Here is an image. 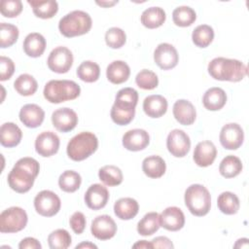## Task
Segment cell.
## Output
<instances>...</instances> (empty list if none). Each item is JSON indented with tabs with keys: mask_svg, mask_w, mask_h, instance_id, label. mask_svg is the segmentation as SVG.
Listing matches in <instances>:
<instances>
[{
	"mask_svg": "<svg viewBox=\"0 0 249 249\" xmlns=\"http://www.w3.org/2000/svg\"><path fill=\"white\" fill-rule=\"evenodd\" d=\"M40 170L39 162L29 157L19 159L8 175L10 188L19 194L28 192L38 176Z\"/></svg>",
	"mask_w": 249,
	"mask_h": 249,
	"instance_id": "obj_1",
	"label": "cell"
},
{
	"mask_svg": "<svg viewBox=\"0 0 249 249\" xmlns=\"http://www.w3.org/2000/svg\"><path fill=\"white\" fill-rule=\"evenodd\" d=\"M207 70L213 79L219 81L239 82L247 75V67L243 62L226 57L213 58Z\"/></svg>",
	"mask_w": 249,
	"mask_h": 249,
	"instance_id": "obj_2",
	"label": "cell"
},
{
	"mask_svg": "<svg viewBox=\"0 0 249 249\" xmlns=\"http://www.w3.org/2000/svg\"><path fill=\"white\" fill-rule=\"evenodd\" d=\"M44 97L51 103L76 99L81 93L80 86L70 80H51L44 88Z\"/></svg>",
	"mask_w": 249,
	"mask_h": 249,
	"instance_id": "obj_3",
	"label": "cell"
},
{
	"mask_svg": "<svg viewBox=\"0 0 249 249\" xmlns=\"http://www.w3.org/2000/svg\"><path fill=\"white\" fill-rule=\"evenodd\" d=\"M91 24L92 20L88 13L76 10L60 18L58 29L63 36L71 38L88 33L91 28Z\"/></svg>",
	"mask_w": 249,
	"mask_h": 249,
	"instance_id": "obj_4",
	"label": "cell"
},
{
	"mask_svg": "<svg viewBox=\"0 0 249 249\" xmlns=\"http://www.w3.org/2000/svg\"><path fill=\"white\" fill-rule=\"evenodd\" d=\"M98 147V139L92 132L83 131L70 139L67 144V156L75 161H81L91 156Z\"/></svg>",
	"mask_w": 249,
	"mask_h": 249,
	"instance_id": "obj_5",
	"label": "cell"
},
{
	"mask_svg": "<svg viewBox=\"0 0 249 249\" xmlns=\"http://www.w3.org/2000/svg\"><path fill=\"white\" fill-rule=\"evenodd\" d=\"M184 199L187 208L195 216H204L210 210V193L204 186L200 184H193L188 187L185 192Z\"/></svg>",
	"mask_w": 249,
	"mask_h": 249,
	"instance_id": "obj_6",
	"label": "cell"
},
{
	"mask_svg": "<svg viewBox=\"0 0 249 249\" xmlns=\"http://www.w3.org/2000/svg\"><path fill=\"white\" fill-rule=\"evenodd\" d=\"M27 214L18 206H12L0 214V231L2 233H13L23 230L27 224Z\"/></svg>",
	"mask_w": 249,
	"mask_h": 249,
	"instance_id": "obj_7",
	"label": "cell"
},
{
	"mask_svg": "<svg viewBox=\"0 0 249 249\" xmlns=\"http://www.w3.org/2000/svg\"><path fill=\"white\" fill-rule=\"evenodd\" d=\"M61 206L60 198L56 194L49 190H43L34 198V207L38 214L44 217H52L58 213Z\"/></svg>",
	"mask_w": 249,
	"mask_h": 249,
	"instance_id": "obj_8",
	"label": "cell"
},
{
	"mask_svg": "<svg viewBox=\"0 0 249 249\" xmlns=\"http://www.w3.org/2000/svg\"><path fill=\"white\" fill-rule=\"evenodd\" d=\"M47 64L53 72L58 74L67 73L73 64V54L66 47H56L49 54Z\"/></svg>",
	"mask_w": 249,
	"mask_h": 249,
	"instance_id": "obj_9",
	"label": "cell"
},
{
	"mask_svg": "<svg viewBox=\"0 0 249 249\" xmlns=\"http://www.w3.org/2000/svg\"><path fill=\"white\" fill-rule=\"evenodd\" d=\"M166 147L168 152L176 157H185L191 148V140L189 135L182 129L171 130L166 138Z\"/></svg>",
	"mask_w": 249,
	"mask_h": 249,
	"instance_id": "obj_10",
	"label": "cell"
},
{
	"mask_svg": "<svg viewBox=\"0 0 249 249\" xmlns=\"http://www.w3.org/2000/svg\"><path fill=\"white\" fill-rule=\"evenodd\" d=\"M220 143L227 150L238 149L244 140V132L242 127L235 123L225 124L220 131Z\"/></svg>",
	"mask_w": 249,
	"mask_h": 249,
	"instance_id": "obj_11",
	"label": "cell"
},
{
	"mask_svg": "<svg viewBox=\"0 0 249 249\" xmlns=\"http://www.w3.org/2000/svg\"><path fill=\"white\" fill-rule=\"evenodd\" d=\"M154 60L160 69L169 70L177 65L179 55L171 44L161 43L158 45L154 52Z\"/></svg>",
	"mask_w": 249,
	"mask_h": 249,
	"instance_id": "obj_12",
	"label": "cell"
},
{
	"mask_svg": "<svg viewBox=\"0 0 249 249\" xmlns=\"http://www.w3.org/2000/svg\"><path fill=\"white\" fill-rule=\"evenodd\" d=\"M90 231L95 238L108 240L116 234L117 225L109 215H99L91 222Z\"/></svg>",
	"mask_w": 249,
	"mask_h": 249,
	"instance_id": "obj_13",
	"label": "cell"
},
{
	"mask_svg": "<svg viewBox=\"0 0 249 249\" xmlns=\"http://www.w3.org/2000/svg\"><path fill=\"white\" fill-rule=\"evenodd\" d=\"M52 123L58 131L68 132L76 127L78 116L76 112L70 108H59L53 112Z\"/></svg>",
	"mask_w": 249,
	"mask_h": 249,
	"instance_id": "obj_14",
	"label": "cell"
},
{
	"mask_svg": "<svg viewBox=\"0 0 249 249\" xmlns=\"http://www.w3.org/2000/svg\"><path fill=\"white\" fill-rule=\"evenodd\" d=\"M59 144V138L54 132L43 131L36 137L35 150L40 156L48 158L57 153Z\"/></svg>",
	"mask_w": 249,
	"mask_h": 249,
	"instance_id": "obj_15",
	"label": "cell"
},
{
	"mask_svg": "<svg viewBox=\"0 0 249 249\" xmlns=\"http://www.w3.org/2000/svg\"><path fill=\"white\" fill-rule=\"evenodd\" d=\"M160 227L170 231H177L185 225V216L183 211L176 206L165 208L160 214Z\"/></svg>",
	"mask_w": 249,
	"mask_h": 249,
	"instance_id": "obj_16",
	"label": "cell"
},
{
	"mask_svg": "<svg viewBox=\"0 0 249 249\" xmlns=\"http://www.w3.org/2000/svg\"><path fill=\"white\" fill-rule=\"evenodd\" d=\"M84 198L89 208L92 210H99L107 204L109 199V192L103 185L93 184L89 187Z\"/></svg>",
	"mask_w": 249,
	"mask_h": 249,
	"instance_id": "obj_17",
	"label": "cell"
},
{
	"mask_svg": "<svg viewBox=\"0 0 249 249\" xmlns=\"http://www.w3.org/2000/svg\"><path fill=\"white\" fill-rule=\"evenodd\" d=\"M150 143L148 132L141 128H134L126 131L123 136V146L132 152L144 150Z\"/></svg>",
	"mask_w": 249,
	"mask_h": 249,
	"instance_id": "obj_18",
	"label": "cell"
},
{
	"mask_svg": "<svg viewBox=\"0 0 249 249\" xmlns=\"http://www.w3.org/2000/svg\"><path fill=\"white\" fill-rule=\"evenodd\" d=\"M217 156V149L213 142L204 140L198 142L195 148L193 159L196 165L200 167H206L213 163Z\"/></svg>",
	"mask_w": 249,
	"mask_h": 249,
	"instance_id": "obj_19",
	"label": "cell"
},
{
	"mask_svg": "<svg viewBox=\"0 0 249 249\" xmlns=\"http://www.w3.org/2000/svg\"><path fill=\"white\" fill-rule=\"evenodd\" d=\"M45 119L44 110L37 104H25L19 111L20 122L29 128H35L42 124Z\"/></svg>",
	"mask_w": 249,
	"mask_h": 249,
	"instance_id": "obj_20",
	"label": "cell"
},
{
	"mask_svg": "<svg viewBox=\"0 0 249 249\" xmlns=\"http://www.w3.org/2000/svg\"><path fill=\"white\" fill-rule=\"evenodd\" d=\"M173 116L175 120L183 125L193 124L196 118L195 106L186 99H179L173 105Z\"/></svg>",
	"mask_w": 249,
	"mask_h": 249,
	"instance_id": "obj_21",
	"label": "cell"
},
{
	"mask_svg": "<svg viewBox=\"0 0 249 249\" xmlns=\"http://www.w3.org/2000/svg\"><path fill=\"white\" fill-rule=\"evenodd\" d=\"M167 100L160 94L147 96L143 101V110L150 118H160L167 111Z\"/></svg>",
	"mask_w": 249,
	"mask_h": 249,
	"instance_id": "obj_22",
	"label": "cell"
},
{
	"mask_svg": "<svg viewBox=\"0 0 249 249\" xmlns=\"http://www.w3.org/2000/svg\"><path fill=\"white\" fill-rule=\"evenodd\" d=\"M227 102L226 91L218 87L208 89L202 97L203 106L209 111H218L222 109Z\"/></svg>",
	"mask_w": 249,
	"mask_h": 249,
	"instance_id": "obj_23",
	"label": "cell"
},
{
	"mask_svg": "<svg viewBox=\"0 0 249 249\" xmlns=\"http://www.w3.org/2000/svg\"><path fill=\"white\" fill-rule=\"evenodd\" d=\"M130 75V68L126 62L123 60H114L106 69V76L109 82L120 85L127 81Z\"/></svg>",
	"mask_w": 249,
	"mask_h": 249,
	"instance_id": "obj_24",
	"label": "cell"
},
{
	"mask_svg": "<svg viewBox=\"0 0 249 249\" xmlns=\"http://www.w3.org/2000/svg\"><path fill=\"white\" fill-rule=\"evenodd\" d=\"M22 137L21 129L14 123H5L0 128V142L6 148L16 147L20 143Z\"/></svg>",
	"mask_w": 249,
	"mask_h": 249,
	"instance_id": "obj_25",
	"label": "cell"
},
{
	"mask_svg": "<svg viewBox=\"0 0 249 249\" xmlns=\"http://www.w3.org/2000/svg\"><path fill=\"white\" fill-rule=\"evenodd\" d=\"M138 210V202L131 197H122L114 204V213L121 220H130L134 218Z\"/></svg>",
	"mask_w": 249,
	"mask_h": 249,
	"instance_id": "obj_26",
	"label": "cell"
},
{
	"mask_svg": "<svg viewBox=\"0 0 249 249\" xmlns=\"http://www.w3.org/2000/svg\"><path fill=\"white\" fill-rule=\"evenodd\" d=\"M137 101L138 92L132 88H124L117 92L113 106L125 111H133L135 110Z\"/></svg>",
	"mask_w": 249,
	"mask_h": 249,
	"instance_id": "obj_27",
	"label": "cell"
},
{
	"mask_svg": "<svg viewBox=\"0 0 249 249\" xmlns=\"http://www.w3.org/2000/svg\"><path fill=\"white\" fill-rule=\"evenodd\" d=\"M46 49V39L40 33H29L23 41V51L31 57H39Z\"/></svg>",
	"mask_w": 249,
	"mask_h": 249,
	"instance_id": "obj_28",
	"label": "cell"
},
{
	"mask_svg": "<svg viewBox=\"0 0 249 249\" xmlns=\"http://www.w3.org/2000/svg\"><path fill=\"white\" fill-rule=\"evenodd\" d=\"M142 170L146 176L157 179L161 177L166 170V164L163 159L160 156H150L143 160Z\"/></svg>",
	"mask_w": 249,
	"mask_h": 249,
	"instance_id": "obj_29",
	"label": "cell"
},
{
	"mask_svg": "<svg viewBox=\"0 0 249 249\" xmlns=\"http://www.w3.org/2000/svg\"><path fill=\"white\" fill-rule=\"evenodd\" d=\"M166 15L160 7H150L146 9L141 15V23L149 28L154 29L161 26L165 21Z\"/></svg>",
	"mask_w": 249,
	"mask_h": 249,
	"instance_id": "obj_30",
	"label": "cell"
},
{
	"mask_svg": "<svg viewBox=\"0 0 249 249\" xmlns=\"http://www.w3.org/2000/svg\"><path fill=\"white\" fill-rule=\"evenodd\" d=\"M27 3L32 7V11L34 15L40 18H53L58 11V4L56 1H36V0H28Z\"/></svg>",
	"mask_w": 249,
	"mask_h": 249,
	"instance_id": "obj_31",
	"label": "cell"
},
{
	"mask_svg": "<svg viewBox=\"0 0 249 249\" xmlns=\"http://www.w3.org/2000/svg\"><path fill=\"white\" fill-rule=\"evenodd\" d=\"M160 227V214L157 212H149L138 222L137 231L140 235L149 236L157 232Z\"/></svg>",
	"mask_w": 249,
	"mask_h": 249,
	"instance_id": "obj_32",
	"label": "cell"
},
{
	"mask_svg": "<svg viewBox=\"0 0 249 249\" xmlns=\"http://www.w3.org/2000/svg\"><path fill=\"white\" fill-rule=\"evenodd\" d=\"M217 205L222 213L226 215H233L239 210L240 202L235 194L231 192H224L218 196Z\"/></svg>",
	"mask_w": 249,
	"mask_h": 249,
	"instance_id": "obj_33",
	"label": "cell"
},
{
	"mask_svg": "<svg viewBox=\"0 0 249 249\" xmlns=\"http://www.w3.org/2000/svg\"><path fill=\"white\" fill-rule=\"evenodd\" d=\"M242 170V162L239 158L230 155L224 158L219 165L220 174L225 178H233Z\"/></svg>",
	"mask_w": 249,
	"mask_h": 249,
	"instance_id": "obj_34",
	"label": "cell"
},
{
	"mask_svg": "<svg viewBox=\"0 0 249 249\" xmlns=\"http://www.w3.org/2000/svg\"><path fill=\"white\" fill-rule=\"evenodd\" d=\"M98 177L103 184L109 187L118 186L123 182V172L115 165H104L98 171Z\"/></svg>",
	"mask_w": 249,
	"mask_h": 249,
	"instance_id": "obj_35",
	"label": "cell"
},
{
	"mask_svg": "<svg viewBox=\"0 0 249 249\" xmlns=\"http://www.w3.org/2000/svg\"><path fill=\"white\" fill-rule=\"evenodd\" d=\"M14 88L18 94L29 96L36 92L38 84L33 76L29 74H21L14 82Z\"/></svg>",
	"mask_w": 249,
	"mask_h": 249,
	"instance_id": "obj_36",
	"label": "cell"
},
{
	"mask_svg": "<svg viewBox=\"0 0 249 249\" xmlns=\"http://www.w3.org/2000/svg\"><path fill=\"white\" fill-rule=\"evenodd\" d=\"M100 75V67L97 63L86 60L83 61L77 68V76L80 80L86 83H93L98 80Z\"/></svg>",
	"mask_w": 249,
	"mask_h": 249,
	"instance_id": "obj_37",
	"label": "cell"
},
{
	"mask_svg": "<svg viewBox=\"0 0 249 249\" xmlns=\"http://www.w3.org/2000/svg\"><path fill=\"white\" fill-rule=\"evenodd\" d=\"M82 183L81 175L74 170H65L58 178L59 188L66 193L76 192Z\"/></svg>",
	"mask_w": 249,
	"mask_h": 249,
	"instance_id": "obj_38",
	"label": "cell"
},
{
	"mask_svg": "<svg viewBox=\"0 0 249 249\" xmlns=\"http://www.w3.org/2000/svg\"><path fill=\"white\" fill-rule=\"evenodd\" d=\"M214 39V30L210 25L200 24L192 33L193 43L199 48H206Z\"/></svg>",
	"mask_w": 249,
	"mask_h": 249,
	"instance_id": "obj_39",
	"label": "cell"
},
{
	"mask_svg": "<svg viewBox=\"0 0 249 249\" xmlns=\"http://www.w3.org/2000/svg\"><path fill=\"white\" fill-rule=\"evenodd\" d=\"M196 18V14L189 6H180L174 9L172 13V19L173 22L177 26L187 27L192 25Z\"/></svg>",
	"mask_w": 249,
	"mask_h": 249,
	"instance_id": "obj_40",
	"label": "cell"
},
{
	"mask_svg": "<svg viewBox=\"0 0 249 249\" xmlns=\"http://www.w3.org/2000/svg\"><path fill=\"white\" fill-rule=\"evenodd\" d=\"M70 233L64 229H57L48 236V243L51 249H66L71 245Z\"/></svg>",
	"mask_w": 249,
	"mask_h": 249,
	"instance_id": "obj_41",
	"label": "cell"
},
{
	"mask_svg": "<svg viewBox=\"0 0 249 249\" xmlns=\"http://www.w3.org/2000/svg\"><path fill=\"white\" fill-rule=\"evenodd\" d=\"M18 38V28L11 23H0V47L9 48L14 45Z\"/></svg>",
	"mask_w": 249,
	"mask_h": 249,
	"instance_id": "obj_42",
	"label": "cell"
},
{
	"mask_svg": "<svg viewBox=\"0 0 249 249\" xmlns=\"http://www.w3.org/2000/svg\"><path fill=\"white\" fill-rule=\"evenodd\" d=\"M135 83L140 89H154L159 85V78L155 72L148 69H143L136 75Z\"/></svg>",
	"mask_w": 249,
	"mask_h": 249,
	"instance_id": "obj_43",
	"label": "cell"
},
{
	"mask_svg": "<svg viewBox=\"0 0 249 249\" xmlns=\"http://www.w3.org/2000/svg\"><path fill=\"white\" fill-rule=\"evenodd\" d=\"M126 41V35L122 28L111 27L105 33L106 45L112 49L122 48Z\"/></svg>",
	"mask_w": 249,
	"mask_h": 249,
	"instance_id": "obj_44",
	"label": "cell"
},
{
	"mask_svg": "<svg viewBox=\"0 0 249 249\" xmlns=\"http://www.w3.org/2000/svg\"><path fill=\"white\" fill-rule=\"evenodd\" d=\"M22 11L20 0H2L0 3V12L5 18L18 17Z\"/></svg>",
	"mask_w": 249,
	"mask_h": 249,
	"instance_id": "obj_45",
	"label": "cell"
},
{
	"mask_svg": "<svg viewBox=\"0 0 249 249\" xmlns=\"http://www.w3.org/2000/svg\"><path fill=\"white\" fill-rule=\"evenodd\" d=\"M110 115H111L112 121L115 124H119V125H125V124H128L133 120L134 115H135V110L125 111V110L118 109V108L112 106Z\"/></svg>",
	"mask_w": 249,
	"mask_h": 249,
	"instance_id": "obj_46",
	"label": "cell"
},
{
	"mask_svg": "<svg viewBox=\"0 0 249 249\" xmlns=\"http://www.w3.org/2000/svg\"><path fill=\"white\" fill-rule=\"evenodd\" d=\"M15 72V63L14 61L7 56H0V80L6 81L9 80Z\"/></svg>",
	"mask_w": 249,
	"mask_h": 249,
	"instance_id": "obj_47",
	"label": "cell"
},
{
	"mask_svg": "<svg viewBox=\"0 0 249 249\" xmlns=\"http://www.w3.org/2000/svg\"><path fill=\"white\" fill-rule=\"evenodd\" d=\"M69 224H70V227H71L72 231L75 233L81 234L86 229V224H87L86 217L80 211L74 212L72 214V216L70 217V219H69Z\"/></svg>",
	"mask_w": 249,
	"mask_h": 249,
	"instance_id": "obj_48",
	"label": "cell"
},
{
	"mask_svg": "<svg viewBox=\"0 0 249 249\" xmlns=\"http://www.w3.org/2000/svg\"><path fill=\"white\" fill-rule=\"evenodd\" d=\"M151 242L154 248H166V249L174 248L173 243L166 236H157Z\"/></svg>",
	"mask_w": 249,
	"mask_h": 249,
	"instance_id": "obj_49",
	"label": "cell"
},
{
	"mask_svg": "<svg viewBox=\"0 0 249 249\" xmlns=\"http://www.w3.org/2000/svg\"><path fill=\"white\" fill-rule=\"evenodd\" d=\"M18 248L19 249H41L42 245L34 237H25L19 242Z\"/></svg>",
	"mask_w": 249,
	"mask_h": 249,
	"instance_id": "obj_50",
	"label": "cell"
},
{
	"mask_svg": "<svg viewBox=\"0 0 249 249\" xmlns=\"http://www.w3.org/2000/svg\"><path fill=\"white\" fill-rule=\"evenodd\" d=\"M132 248H154L152 242H148L147 240H139L135 244L132 245Z\"/></svg>",
	"mask_w": 249,
	"mask_h": 249,
	"instance_id": "obj_51",
	"label": "cell"
},
{
	"mask_svg": "<svg viewBox=\"0 0 249 249\" xmlns=\"http://www.w3.org/2000/svg\"><path fill=\"white\" fill-rule=\"evenodd\" d=\"M233 247L234 248H248V238H239L235 242Z\"/></svg>",
	"mask_w": 249,
	"mask_h": 249,
	"instance_id": "obj_52",
	"label": "cell"
},
{
	"mask_svg": "<svg viewBox=\"0 0 249 249\" xmlns=\"http://www.w3.org/2000/svg\"><path fill=\"white\" fill-rule=\"evenodd\" d=\"M76 249H80V248H89V249H91V248H94L96 249L97 246L91 242H89V241H86V242H82L80 244H78L76 247Z\"/></svg>",
	"mask_w": 249,
	"mask_h": 249,
	"instance_id": "obj_53",
	"label": "cell"
},
{
	"mask_svg": "<svg viewBox=\"0 0 249 249\" xmlns=\"http://www.w3.org/2000/svg\"><path fill=\"white\" fill-rule=\"evenodd\" d=\"M117 3H118L117 0H115V1H96L97 5H99L101 7H104V8H109L111 6H114Z\"/></svg>",
	"mask_w": 249,
	"mask_h": 249,
	"instance_id": "obj_54",
	"label": "cell"
}]
</instances>
